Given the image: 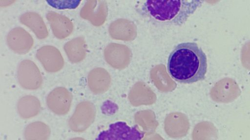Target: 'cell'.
<instances>
[{
    "mask_svg": "<svg viewBox=\"0 0 250 140\" xmlns=\"http://www.w3.org/2000/svg\"><path fill=\"white\" fill-rule=\"evenodd\" d=\"M18 81L21 86L27 89H36L42 82L40 71L31 60H24L20 64L17 72Z\"/></svg>",
    "mask_w": 250,
    "mask_h": 140,
    "instance_id": "4",
    "label": "cell"
},
{
    "mask_svg": "<svg viewBox=\"0 0 250 140\" xmlns=\"http://www.w3.org/2000/svg\"><path fill=\"white\" fill-rule=\"evenodd\" d=\"M72 102L71 93L64 88L54 89L48 95L46 103L49 108L54 113L63 115L69 110Z\"/></svg>",
    "mask_w": 250,
    "mask_h": 140,
    "instance_id": "7",
    "label": "cell"
},
{
    "mask_svg": "<svg viewBox=\"0 0 250 140\" xmlns=\"http://www.w3.org/2000/svg\"><path fill=\"white\" fill-rule=\"evenodd\" d=\"M18 111L23 118H30L37 115L40 111L41 104L35 96L26 95L21 98L17 104Z\"/></svg>",
    "mask_w": 250,
    "mask_h": 140,
    "instance_id": "12",
    "label": "cell"
},
{
    "mask_svg": "<svg viewBox=\"0 0 250 140\" xmlns=\"http://www.w3.org/2000/svg\"><path fill=\"white\" fill-rule=\"evenodd\" d=\"M64 50L71 62L78 63L86 56V44L83 37H78L68 41L64 46Z\"/></svg>",
    "mask_w": 250,
    "mask_h": 140,
    "instance_id": "11",
    "label": "cell"
},
{
    "mask_svg": "<svg viewBox=\"0 0 250 140\" xmlns=\"http://www.w3.org/2000/svg\"><path fill=\"white\" fill-rule=\"evenodd\" d=\"M104 72L101 69H95L90 71L88 75L87 82L90 89L95 93L103 91L106 85Z\"/></svg>",
    "mask_w": 250,
    "mask_h": 140,
    "instance_id": "15",
    "label": "cell"
},
{
    "mask_svg": "<svg viewBox=\"0 0 250 140\" xmlns=\"http://www.w3.org/2000/svg\"><path fill=\"white\" fill-rule=\"evenodd\" d=\"M50 134V129L46 124L36 122L26 126L24 131V137L26 140H47Z\"/></svg>",
    "mask_w": 250,
    "mask_h": 140,
    "instance_id": "14",
    "label": "cell"
},
{
    "mask_svg": "<svg viewBox=\"0 0 250 140\" xmlns=\"http://www.w3.org/2000/svg\"><path fill=\"white\" fill-rule=\"evenodd\" d=\"M81 17L95 26L100 25L103 19V12L99 1L88 0L80 12Z\"/></svg>",
    "mask_w": 250,
    "mask_h": 140,
    "instance_id": "13",
    "label": "cell"
},
{
    "mask_svg": "<svg viewBox=\"0 0 250 140\" xmlns=\"http://www.w3.org/2000/svg\"><path fill=\"white\" fill-rule=\"evenodd\" d=\"M207 57L195 42L178 44L170 53L167 70L170 76L182 84H192L205 79Z\"/></svg>",
    "mask_w": 250,
    "mask_h": 140,
    "instance_id": "1",
    "label": "cell"
},
{
    "mask_svg": "<svg viewBox=\"0 0 250 140\" xmlns=\"http://www.w3.org/2000/svg\"><path fill=\"white\" fill-rule=\"evenodd\" d=\"M13 2H14V1H8V0L4 1H4H0V3H4L3 4V5H4V6L7 5L8 4H10L12 3Z\"/></svg>",
    "mask_w": 250,
    "mask_h": 140,
    "instance_id": "16",
    "label": "cell"
},
{
    "mask_svg": "<svg viewBox=\"0 0 250 140\" xmlns=\"http://www.w3.org/2000/svg\"><path fill=\"white\" fill-rule=\"evenodd\" d=\"M93 105L87 101L79 103L69 121V126L73 131L82 132L93 122L95 118Z\"/></svg>",
    "mask_w": 250,
    "mask_h": 140,
    "instance_id": "5",
    "label": "cell"
},
{
    "mask_svg": "<svg viewBox=\"0 0 250 140\" xmlns=\"http://www.w3.org/2000/svg\"><path fill=\"white\" fill-rule=\"evenodd\" d=\"M200 0H146L141 6L142 14L155 21L181 26L200 6Z\"/></svg>",
    "mask_w": 250,
    "mask_h": 140,
    "instance_id": "2",
    "label": "cell"
},
{
    "mask_svg": "<svg viewBox=\"0 0 250 140\" xmlns=\"http://www.w3.org/2000/svg\"><path fill=\"white\" fill-rule=\"evenodd\" d=\"M70 140H84V139L82 138H75L72 139Z\"/></svg>",
    "mask_w": 250,
    "mask_h": 140,
    "instance_id": "17",
    "label": "cell"
},
{
    "mask_svg": "<svg viewBox=\"0 0 250 140\" xmlns=\"http://www.w3.org/2000/svg\"><path fill=\"white\" fill-rule=\"evenodd\" d=\"M20 20L31 29L38 38L42 39L48 36L47 27L38 14L33 12H26L20 17Z\"/></svg>",
    "mask_w": 250,
    "mask_h": 140,
    "instance_id": "10",
    "label": "cell"
},
{
    "mask_svg": "<svg viewBox=\"0 0 250 140\" xmlns=\"http://www.w3.org/2000/svg\"><path fill=\"white\" fill-rule=\"evenodd\" d=\"M46 18L50 23L54 35L58 38L63 39L72 32L73 25L66 17L54 12H49Z\"/></svg>",
    "mask_w": 250,
    "mask_h": 140,
    "instance_id": "9",
    "label": "cell"
},
{
    "mask_svg": "<svg viewBox=\"0 0 250 140\" xmlns=\"http://www.w3.org/2000/svg\"><path fill=\"white\" fill-rule=\"evenodd\" d=\"M9 48L18 53H25L31 49L34 40L31 35L24 29L16 27L11 30L7 36Z\"/></svg>",
    "mask_w": 250,
    "mask_h": 140,
    "instance_id": "8",
    "label": "cell"
},
{
    "mask_svg": "<svg viewBox=\"0 0 250 140\" xmlns=\"http://www.w3.org/2000/svg\"><path fill=\"white\" fill-rule=\"evenodd\" d=\"M144 136V133L136 126L130 127L125 122H118L101 132L97 140H141Z\"/></svg>",
    "mask_w": 250,
    "mask_h": 140,
    "instance_id": "3",
    "label": "cell"
},
{
    "mask_svg": "<svg viewBox=\"0 0 250 140\" xmlns=\"http://www.w3.org/2000/svg\"><path fill=\"white\" fill-rule=\"evenodd\" d=\"M36 57L44 69L50 72H55L63 67L64 61L60 52L55 47L44 46L37 51Z\"/></svg>",
    "mask_w": 250,
    "mask_h": 140,
    "instance_id": "6",
    "label": "cell"
}]
</instances>
